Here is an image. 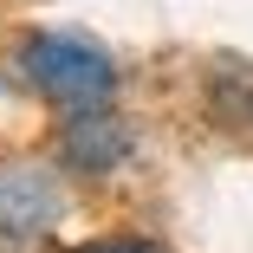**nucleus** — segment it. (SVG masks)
<instances>
[{
    "mask_svg": "<svg viewBox=\"0 0 253 253\" xmlns=\"http://www.w3.org/2000/svg\"><path fill=\"white\" fill-rule=\"evenodd\" d=\"M20 78L59 111H84V104H111L117 97L111 52H97L91 39H72V33H33L20 45Z\"/></svg>",
    "mask_w": 253,
    "mask_h": 253,
    "instance_id": "1",
    "label": "nucleus"
},
{
    "mask_svg": "<svg viewBox=\"0 0 253 253\" xmlns=\"http://www.w3.org/2000/svg\"><path fill=\"white\" fill-rule=\"evenodd\" d=\"M65 221V182L45 163H0V240H45Z\"/></svg>",
    "mask_w": 253,
    "mask_h": 253,
    "instance_id": "2",
    "label": "nucleus"
},
{
    "mask_svg": "<svg viewBox=\"0 0 253 253\" xmlns=\"http://www.w3.org/2000/svg\"><path fill=\"white\" fill-rule=\"evenodd\" d=\"M130 156H136V130L111 104H84L59 124V163L72 175H117Z\"/></svg>",
    "mask_w": 253,
    "mask_h": 253,
    "instance_id": "3",
    "label": "nucleus"
},
{
    "mask_svg": "<svg viewBox=\"0 0 253 253\" xmlns=\"http://www.w3.org/2000/svg\"><path fill=\"white\" fill-rule=\"evenodd\" d=\"M72 253H163L149 240H91V247H72Z\"/></svg>",
    "mask_w": 253,
    "mask_h": 253,
    "instance_id": "4",
    "label": "nucleus"
}]
</instances>
